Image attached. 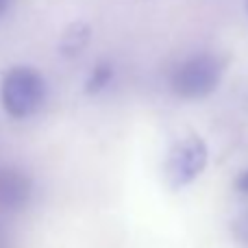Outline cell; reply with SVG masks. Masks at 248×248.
Masks as SVG:
<instances>
[{
  "instance_id": "obj_11",
  "label": "cell",
  "mask_w": 248,
  "mask_h": 248,
  "mask_svg": "<svg viewBox=\"0 0 248 248\" xmlns=\"http://www.w3.org/2000/svg\"><path fill=\"white\" fill-rule=\"evenodd\" d=\"M244 7H246V16H248V0H244Z\"/></svg>"
},
{
  "instance_id": "obj_5",
  "label": "cell",
  "mask_w": 248,
  "mask_h": 248,
  "mask_svg": "<svg viewBox=\"0 0 248 248\" xmlns=\"http://www.w3.org/2000/svg\"><path fill=\"white\" fill-rule=\"evenodd\" d=\"M92 39V26L87 22H72L70 26H65V31L59 37V55L63 59H77L83 50L87 48Z\"/></svg>"
},
{
  "instance_id": "obj_9",
  "label": "cell",
  "mask_w": 248,
  "mask_h": 248,
  "mask_svg": "<svg viewBox=\"0 0 248 248\" xmlns=\"http://www.w3.org/2000/svg\"><path fill=\"white\" fill-rule=\"evenodd\" d=\"M9 2H11V0H0V16H4V11L9 9Z\"/></svg>"
},
{
  "instance_id": "obj_2",
  "label": "cell",
  "mask_w": 248,
  "mask_h": 248,
  "mask_svg": "<svg viewBox=\"0 0 248 248\" xmlns=\"http://www.w3.org/2000/svg\"><path fill=\"white\" fill-rule=\"evenodd\" d=\"M46 98V81L42 72L31 65H16L2 74L0 103L9 118L24 120L42 107Z\"/></svg>"
},
{
  "instance_id": "obj_7",
  "label": "cell",
  "mask_w": 248,
  "mask_h": 248,
  "mask_svg": "<svg viewBox=\"0 0 248 248\" xmlns=\"http://www.w3.org/2000/svg\"><path fill=\"white\" fill-rule=\"evenodd\" d=\"M231 233L244 248H248V209L242 211L231 224Z\"/></svg>"
},
{
  "instance_id": "obj_10",
  "label": "cell",
  "mask_w": 248,
  "mask_h": 248,
  "mask_svg": "<svg viewBox=\"0 0 248 248\" xmlns=\"http://www.w3.org/2000/svg\"><path fill=\"white\" fill-rule=\"evenodd\" d=\"M0 248H7V244H4V237H2V233H0Z\"/></svg>"
},
{
  "instance_id": "obj_8",
  "label": "cell",
  "mask_w": 248,
  "mask_h": 248,
  "mask_svg": "<svg viewBox=\"0 0 248 248\" xmlns=\"http://www.w3.org/2000/svg\"><path fill=\"white\" fill-rule=\"evenodd\" d=\"M233 187H235L240 194H246V196H248V168L235 176V183H233Z\"/></svg>"
},
{
  "instance_id": "obj_3",
  "label": "cell",
  "mask_w": 248,
  "mask_h": 248,
  "mask_svg": "<svg viewBox=\"0 0 248 248\" xmlns=\"http://www.w3.org/2000/svg\"><path fill=\"white\" fill-rule=\"evenodd\" d=\"M207 161H209V148L201 135L189 133V135L181 137L170 148L166 161V174L170 187L181 189L194 183L205 172Z\"/></svg>"
},
{
  "instance_id": "obj_1",
  "label": "cell",
  "mask_w": 248,
  "mask_h": 248,
  "mask_svg": "<svg viewBox=\"0 0 248 248\" xmlns=\"http://www.w3.org/2000/svg\"><path fill=\"white\" fill-rule=\"evenodd\" d=\"M224 70H227L224 57L216 55V52H198V55L185 59L172 72V92L183 100H202L218 90Z\"/></svg>"
},
{
  "instance_id": "obj_4",
  "label": "cell",
  "mask_w": 248,
  "mask_h": 248,
  "mask_svg": "<svg viewBox=\"0 0 248 248\" xmlns=\"http://www.w3.org/2000/svg\"><path fill=\"white\" fill-rule=\"evenodd\" d=\"M33 179L17 168H0V214H16L31 202Z\"/></svg>"
},
{
  "instance_id": "obj_6",
  "label": "cell",
  "mask_w": 248,
  "mask_h": 248,
  "mask_svg": "<svg viewBox=\"0 0 248 248\" xmlns=\"http://www.w3.org/2000/svg\"><path fill=\"white\" fill-rule=\"evenodd\" d=\"M113 74H116V70H113V65L109 63V61L96 63L94 70L90 72V77H87V81H85V94H90V96L100 94V92L113 81Z\"/></svg>"
}]
</instances>
